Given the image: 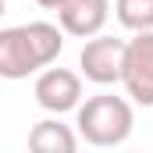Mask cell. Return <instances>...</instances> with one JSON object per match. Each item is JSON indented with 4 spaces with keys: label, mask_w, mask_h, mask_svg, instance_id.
Masks as SVG:
<instances>
[{
    "label": "cell",
    "mask_w": 153,
    "mask_h": 153,
    "mask_svg": "<svg viewBox=\"0 0 153 153\" xmlns=\"http://www.w3.org/2000/svg\"><path fill=\"white\" fill-rule=\"evenodd\" d=\"M64 50V29L53 22H29L0 29V75L7 82L29 78L50 68Z\"/></svg>",
    "instance_id": "6da1fadb"
},
{
    "label": "cell",
    "mask_w": 153,
    "mask_h": 153,
    "mask_svg": "<svg viewBox=\"0 0 153 153\" xmlns=\"http://www.w3.org/2000/svg\"><path fill=\"white\" fill-rule=\"evenodd\" d=\"M75 125L78 135L89 143V146H121L128 135H132V125H135V114H132V103L125 96H114V93H96L89 96L85 103H78L75 111Z\"/></svg>",
    "instance_id": "7a4b0ae2"
},
{
    "label": "cell",
    "mask_w": 153,
    "mask_h": 153,
    "mask_svg": "<svg viewBox=\"0 0 153 153\" xmlns=\"http://www.w3.org/2000/svg\"><path fill=\"white\" fill-rule=\"evenodd\" d=\"M125 53H128V39H114V36H89L82 53H78V68L85 82L93 85H117L125 75Z\"/></svg>",
    "instance_id": "3957f363"
},
{
    "label": "cell",
    "mask_w": 153,
    "mask_h": 153,
    "mask_svg": "<svg viewBox=\"0 0 153 153\" xmlns=\"http://www.w3.org/2000/svg\"><path fill=\"white\" fill-rule=\"evenodd\" d=\"M32 96L46 114H68L82 103V75L71 68H43L32 85Z\"/></svg>",
    "instance_id": "277c9868"
},
{
    "label": "cell",
    "mask_w": 153,
    "mask_h": 153,
    "mask_svg": "<svg viewBox=\"0 0 153 153\" xmlns=\"http://www.w3.org/2000/svg\"><path fill=\"white\" fill-rule=\"evenodd\" d=\"M121 85H125V93L135 103L153 107V29L150 32H135L128 39Z\"/></svg>",
    "instance_id": "5b68a950"
},
{
    "label": "cell",
    "mask_w": 153,
    "mask_h": 153,
    "mask_svg": "<svg viewBox=\"0 0 153 153\" xmlns=\"http://www.w3.org/2000/svg\"><path fill=\"white\" fill-rule=\"evenodd\" d=\"M57 18L68 36H78V39L100 36L111 18V0H64Z\"/></svg>",
    "instance_id": "8992f818"
},
{
    "label": "cell",
    "mask_w": 153,
    "mask_h": 153,
    "mask_svg": "<svg viewBox=\"0 0 153 153\" xmlns=\"http://www.w3.org/2000/svg\"><path fill=\"white\" fill-rule=\"evenodd\" d=\"M29 150H36V153H75L78 150V135L68 125H61L57 117H46V121L32 125Z\"/></svg>",
    "instance_id": "52a82bcc"
},
{
    "label": "cell",
    "mask_w": 153,
    "mask_h": 153,
    "mask_svg": "<svg viewBox=\"0 0 153 153\" xmlns=\"http://www.w3.org/2000/svg\"><path fill=\"white\" fill-rule=\"evenodd\" d=\"M114 14L128 32L153 29V0H114Z\"/></svg>",
    "instance_id": "ba28073f"
},
{
    "label": "cell",
    "mask_w": 153,
    "mask_h": 153,
    "mask_svg": "<svg viewBox=\"0 0 153 153\" xmlns=\"http://www.w3.org/2000/svg\"><path fill=\"white\" fill-rule=\"evenodd\" d=\"M39 7H46V11H61L64 7V0H36Z\"/></svg>",
    "instance_id": "9c48e42d"
}]
</instances>
